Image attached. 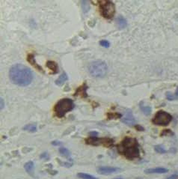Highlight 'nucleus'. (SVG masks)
<instances>
[{
	"label": "nucleus",
	"mask_w": 178,
	"mask_h": 179,
	"mask_svg": "<svg viewBox=\"0 0 178 179\" xmlns=\"http://www.w3.org/2000/svg\"><path fill=\"white\" fill-rule=\"evenodd\" d=\"M46 67H47L48 68H49L50 71H52V74H56V73H58V64H57V63H56L55 62L53 61H48L47 62H46Z\"/></svg>",
	"instance_id": "obj_17"
},
{
	"label": "nucleus",
	"mask_w": 178,
	"mask_h": 179,
	"mask_svg": "<svg viewBox=\"0 0 178 179\" xmlns=\"http://www.w3.org/2000/svg\"><path fill=\"white\" fill-rule=\"evenodd\" d=\"M59 152L60 154L62 156H64V157H68V158L70 157V151L68 150V149H67L66 148H60Z\"/></svg>",
	"instance_id": "obj_20"
},
{
	"label": "nucleus",
	"mask_w": 178,
	"mask_h": 179,
	"mask_svg": "<svg viewBox=\"0 0 178 179\" xmlns=\"http://www.w3.org/2000/svg\"><path fill=\"white\" fill-rule=\"evenodd\" d=\"M168 170L165 168H154V169H148L144 171L145 173L147 174H164V173H166L168 172Z\"/></svg>",
	"instance_id": "obj_12"
},
{
	"label": "nucleus",
	"mask_w": 178,
	"mask_h": 179,
	"mask_svg": "<svg viewBox=\"0 0 178 179\" xmlns=\"http://www.w3.org/2000/svg\"><path fill=\"white\" fill-rule=\"evenodd\" d=\"M86 90H87L86 83H83V84L81 86H80V87L76 89L74 95L75 96H78V95H80V97H82V98H87L88 95H87Z\"/></svg>",
	"instance_id": "obj_11"
},
{
	"label": "nucleus",
	"mask_w": 178,
	"mask_h": 179,
	"mask_svg": "<svg viewBox=\"0 0 178 179\" xmlns=\"http://www.w3.org/2000/svg\"><path fill=\"white\" fill-rule=\"evenodd\" d=\"M121 169L118 167H113V166H100L97 169L99 174L101 175H110L112 173L118 172Z\"/></svg>",
	"instance_id": "obj_9"
},
{
	"label": "nucleus",
	"mask_w": 178,
	"mask_h": 179,
	"mask_svg": "<svg viewBox=\"0 0 178 179\" xmlns=\"http://www.w3.org/2000/svg\"><path fill=\"white\" fill-rule=\"evenodd\" d=\"M175 95H176V96H178V88H177V89L176 90V92H175Z\"/></svg>",
	"instance_id": "obj_32"
},
{
	"label": "nucleus",
	"mask_w": 178,
	"mask_h": 179,
	"mask_svg": "<svg viewBox=\"0 0 178 179\" xmlns=\"http://www.w3.org/2000/svg\"><path fill=\"white\" fill-rule=\"evenodd\" d=\"M85 143L88 145H95V146L102 145L106 147H110L113 145L114 141L110 138H99L98 137H89L85 139Z\"/></svg>",
	"instance_id": "obj_7"
},
{
	"label": "nucleus",
	"mask_w": 178,
	"mask_h": 179,
	"mask_svg": "<svg viewBox=\"0 0 178 179\" xmlns=\"http://www.w3.org/2000/svg\"><path fill=\"white\" fill-rule=\"evenodd\" d=\"M74 108L73 100L70 98H63L58 100L54 107V112L58 118H63L67 112L71 111Z\"/></svg>",
	"instance_id": "obj_4"
},
{
	"label": "nucleus",
	"mask_w": 178,
	"mask_h": 179,
	"mask_svg": "<svg viewBox=\"0 0 178 179\" xmlns=\"http://www.w3.org/2000/svg\"><path fill=\"white\" fill-rule=\"evenodd\" d=\"M9 78L14 84L25 87L32 82L33 73L27 66L22 64H16L10 68Z\"/></svg>",
	"instance_id": "obj_1"
},
{
	"label": "nucleus",
	"mask_w": 178,
	"mask_h": 179,
	"mask_svg": "<svg viewBox=\"0 0 178 179\" xmlns=\"http://www.w3.org/2000/svg\"><path fill=\"white\" fill-rule=\"evenodd\" d=\"M27 61L29 62V63H30L31 64L32 66H34V68L37 70V71H41V72L44 73V70H43L42 67L41 65L37 64L35 61V59H34V55L32 54V53H30L27 56Z\"/></svg>",
	"instance_id": "obj_10"
},
{
	"label": "nucleus",
	"mask_w": 178,
	"mask_h": 179,
	"mask_svg": "<svg viewBox=\"0 0 178 179\" xmlns=\"http://www.w3.org/2000/svg\"><path fill=\"white\" fill-rule=\"evenodd\" d=\"M117 179H121V178H117Z\"/></svg>",
	"instance_id": "obj_33"
},
{
	"label": "nucleus",
	"mask_w": 178,
	"mask_h": 179,
	"mask_svg": "<svg viewBox=\"0 0 178 179\" xmlns=\"http://www.w3.org/2000/svg\"><path fill=\"white\" fill-rule=\"evenodd\" d=\"M178 178V173L177 172H175L173 175H171L170 177H168L167 179H177Z\"/></svg>",
	"instance_id": "obj_28"
},
{
	"label": "nucleus",
	"mask_w": 178,
	"mask_h": 179,
	"mask_svg": "<svg viewBox=\"0 0 178 179\" xmlns=\"http://www.w3.org/2000/svg\"><path fill=\"white\" fill-rule=\"evenodd\" d=\"M89 135H90V137H97V136H98V133L96 131H93V132H91L90 134H89Z\"/></svg>",
	"instance_id": "obj_29"
},
{
	"label": "nucleus",
	"mask_w": 178,
	"mask_h": 179,
	"mask_svg": "<svg viewBox=\"0 0 178 179\" xmlns=\"http://www.w3.org/2000/svg\"><path fill=\"white\" fill-rule=\"evenodd\" d=\"M121 122L125 124V125H129V126H134V125H136V121L130 110H126L124 116L121 119Z\"/></svg>",
	"instance_id": "obj_8"
},
{
	"label": "nucleus",
	"mask_w": 178,
	"mask_h": 179,
	"mask_svg": "<svg viewBox=\"0 0 178 179\" xmlns=\"http://www.w3.org/2000/svg\"><path fill=\"white\" fill-rule=\"evenodd\" d=\"M116 24H117V27L120 29H123L127 27V22L126 19L123 16H118L116 18Z\"/></svg>",
	"instance_id": "obj_14"
},
{
	"label": "nucleus",
	"mask_w": 178,
	"mask_h": 179,
	"mask_svg": "<svg viewBox=\"0 0 178 179\" xmlns=\"http://www.w3.org/2000/svg\"><path fill=\"white\" fill-rule=\"evenodd\" d=\"M41 159H44V160H49V156L47 152H44V153H42L41 154Z\"/></svg>",
	"instance_id": "obj_26"
},
{
	"label": "nucleus",
	"mask_w": 178,
	"mask_h": 179,
	"mask_svg": "<svg viewBox=\"0 0 178 179\" xmlns=\"http://www.w3.org/2000/svg\"><path fill=\"white\" fill-rule=\"evenodd\" d=\"M172 120V116L166 112L160 110L156 112L154 118H153V123L156 125L166 126Z\"/></svg>",
	"instance_id": "obj_6"
},
{
	"label": "nucleus",
	"mask_w": 178,
	"mask_h": 179,
	"mask_svg": "<svg viewBox=\"0 0 178 179\" xmlns=\"http://www.w3.org/2000/svg\"><path fill=\"white\" fill-rule=\"evenodd\" d=\"M139 107H140L142 112L145 115H149L151 113V111H152L151 107H150V106H148V105L145 104L144 101L140 102V103H139Z\"/></svg>",
	"instance_id": "obj_16"
},
{
	"label": "nucleus",
	"mask_w": 178,
	"mask_h": 179,
	"mask_svg": "<svg viewBox=\"0 0 178 179\" xmlns=\"http://www.w3.org/2000/svg\"><path fill=\"white\" fill-rule=\"evenodd\" d=\"M117 150L128 160H134L140 155L139 143L136 139L132 137H125L118 145Z\"/></svg>",
	"instance_id": "obj_2"
},
{
	"label": "nucleus",
	"mask_w": 178,
	"mask_h": 179,
	"mask_svg": "<svg viewBox=\"0 0 178 179\" xmlns=\"http://www.w3.org/2000/svg\"><path fill=\"white\" fill-rule=\"evenodd\" d=\"M24 169L28 174L31 176H34V164L32 161H29L24 165Z\"/></svg>",
	"instance_id": "obj_13"
},
{
	"label": "nucleus",
	"mask_w": 178,
	"mask_h": 179,
	"mask_svg": "<svg viewBox=\"0 0 178 179\" xmlns=\"http://www.w3.org/2000/svg\"><path fill=\"white\" fill-rule=\"evenodd\" d=\"M0 106H1V110H2V109H4V107H5V101H4V100L2 99V98H1V100H0Z\"/></svg>",
	"instance_id": "obj_30"
},
{
	"label": "nucleus",
	"mask_w": 178,
	"mask_h": 179,
	"mask_svg": "<svg viewBox=\"0 0 178 179\" xmlns=\"http://www.w3.org/2000/svg\"><path fill=\"white\" fill-rule=\"evenodd\" d=\"M166 98L168 100H173L174 99H176V97L174 96L171 92H167L166 93Z\"/></svg>",
	"instance_id": "obj_25"
},
{
	"label": "nucleus",
	"mask_w": 178,
	"mask_h": 179,
	"mask_svg": "<svg viewBox=\"0 0 178 179\" xmlns=\"http://www.w3.org/2000/svg\"><path fill=\"white\" fill-rule=\"evenodd\" d=\"M24 130H27L30 133H35L37 131V125L35 124H29L23 127Z\"/></svg>",
	"instance_id": "obj_18"
},
{
	"label": "nucleus",
	"mask_w": 178,
	"mask_h": 179,
	"mask_svg": "<svg viewBox=\"0 0 178 179\" xmlns=\"http://www.w3.org/2000/svg\"><path fill=\"white\" fill-rule=\"evenodd\" d=\"M51 144L54 146H58V145H62V142H60V141H53L51 142Z\"/></svg>",
	"instance_id": "obj_27"
},
{
	"label": "nucleus",
	"mask_w": 178,
	"mask_h": 179,
	"mask_svg": "<svg viewBox=\"0 0 178 179\" xmlns=\"http://www.w3.org/2000/svg\"><path fill=\"white\" fill-rule=\"evenodd\" d=\"M107 116L109 119H112V118H121L122 115L119 113H108Z\"/></svg>",
	"instance_id": "obj_23"
},
{
	"label": "nucleus",
	"mask_w": 178,
	"mask_h": 179,
	"mask_svg": "<svg viewBox=\"0 0 178 179\" xmlns=\"http://www.w3.org/2000/svg\"><path fill=\"white\" fill-rule=\"evenodd\" d=\"M100 44L102 46V47H103L106 48H108L109 46H110V43H109L108 41H106V40H102V41H100Z\"/></svg>",
	"instance_id": "obj_24"
},
{
	"label": "nucleus",
	"mask_w": 178,
	"mask_h": 179,
	"mask_svg": "<svg viewBox=\"0 0 178 179\" xmlns=\"http://www.w3.org/2000/svg\"><path fill=\"white\" fill-rule=\"evenodd\" d=\"M68 74H67L65 72H63L62 74L60 75L59 77L56 79V81H55V83H56V84L57 85V86H61L64 85V83H65V82L68 81Z\"/></svg>",
	"instance_id": "obj_15"
},
{
	"label": "nucleus",
	"mask_w": 178,
	"mask_h": 179,
	"mask_svg": "<svg viewBox=\"0 0 178 179\" xmlns=\"http://www.w3.org/2000/svg\"><path fill=\"white\" fill-rule=\"evenodd\" d=\"M136 128L138 130H139V131H143L144 130V128L141 126H140V125H136Z\"/></svg>",
	"instance_id": "obj_31"
},
{
	"label": "nucleus",
	"mask_w": 178,
	"mask_h": 179,
	"mask_svg": "<svg viewBox=\"0 0 178 179\" xmlns=\"http://www.w3.org/2000/svg\"><path fill=\"white\" fill-rule=\"evenodd\" d=\"M155 151H156V152H158V153H160V154H164V153H166L167 151L165 149V148L163 147V145H156L154 147Z\"/></svg>",
	"instance_id": "obj_22"
},
{
	"label": "nucleus",
	"mask_w": 178,
	"mask_h": 179,
	"mask_svg": "<svg viewBox=\"0 0 178 179\" xmlns=\"http://www.w3.org/2000/svg\"><path fill=\"white\" fill-rule=\"evenodd\" d=\"M100 11L106 19H112L115 14V5L112 1H99Z\"/></svg>",
	"instance_id": "obj_5"
},
{
	"label": "nucleus",
	"mask_w": 178,
	"mask_h": 179,
	"mask_svg": "<svg viewBox=\"0 0 178 179\" xmlns=\"http://www.w3.org/2000/svg\"><path fill=\"white\" fill-rule=\"evenodd\" d=\"M81 5H82V11H84V13L88 12V11H89V9H90V5L88 4V1H82Z\"/></svg>",
	"instance_id": "obj_21"
},
{
	"label": "nucleus",
	"mask_w": 178,
	"mask_h": 179,
	"mask_svg": "<svg viewBox=\"0 0 178 179\" xmlns=\"http://www.w3.org/2000/svg\"><path fill=\"white\" fill-rule=\"evenodd\" d=\"M88 69L91 76L96 78H102L106 75L108 72V66L105 62L96 60L89 64Z\"/></svg>",
	"instance_id": "obj_3"
},
{
	"label": "nucleus",
	"mask_w": 178,
	"mask_h": 179,
	"mask_svg": "<svg viewBox=\"0 0 178 179\" xmlns=\"http://www.w3.org/2000/svg\"><path fill=\"white\" fill-rule=\"evenodd\" d=\"M77 177L81 179H98L96 177H94V176L86 174V173H78L77 174Z\"/></svg>",
	"instance_id": "obj_19"
}]
</instances>
